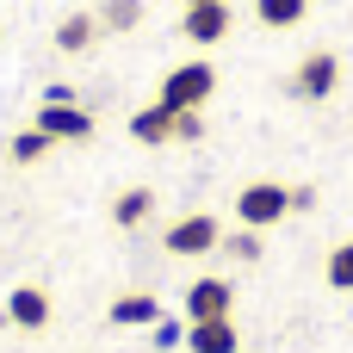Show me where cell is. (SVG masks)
<instances>
[{
	"label": "cell",
	"mask_w": 353,
	"mask_h": 353,
	"mask_svg": "<svg viewBox=\"0 0 353 353\" xmlns=\"http://www.w3.org/2000/svg\"><path fill=\"white\" fill-rule=\"evenodd\" d=\"M186 6H211V0H186Z\"/></svg>",
	"instance_id": "obj_22"
},
{
	"label": "cell",
	"mask_w": 353,
	"mask_h": 353,
	"mask_svg": "<svg viewBox=\"0 0 353 353\" xmlns=\"http://www.w3.org/2000/svg\"><path fill=\"white\" fill-rule=\"evenodd\" d=\"M223 254H230V261H261V230H236V236H223Z\"/></svg>",
	"instance_id": "obj_18"
},
{
	"label": "cell",
	"mask_w": 353,
	"mask_h": 353,
	"mask_svg": "<svg viewBox=\"0 0 353 353\" xmlns=\"http://www.w3.org/2000/svg\"><path fill=\"white\" fill-rule=\"evenodd\" d=\"M236 217H242V230H273L279 217H292V186H279V180L242 186L236 192Z\"/></svg>",
	"instance_id": "obj_2"
},
{
	"label": "cell",
	"mask_w": 353,
	"mask_h": 353,
	"mask_svg": "<svg viewBox=\"0 0 353 353\" xmlns=\"http://www.w3.org/2000/svg\"><path fill=\"white\" fill-rule=\"evenodd\" d=\"M149 211H155V192H149V186H124V192L112 199V223H118V230H143Z\"/></svg>",
	"instance_id": "obj_12"
},
{
	"label": "cell",
	"mask_w": 353,
	"mask_h": 353,
	"mask_svg": "<svg viewBox=\"0 0 353 353\" xmlns=\"http://www.w3.org/2000/svg\"><path fill=\"white\" fill-rule=\"evenodd\" d=\"M205 137V118L199 112H180V124H174V143H199Z\"/></svg>",
	"instance_id": "obj_19"
},
{
	"label": "cell",
	"mask_w": 353,
	"mask_h": 353,
	"mask_svg": "<svg viewBox=\"0 0 353 353\" xmlns=\"http://www.w3.org/2000/svg\"><path fill=\"white\" fill-rule=\"evenodd\" d=\"M43 155H50V137H43L37 124L12 137V161H19V168H31V161H43Z\"/></svg>",
	"instance_id": "obj_17"
},
{
	"label": "cell",
	"mask_w": 353,
	"mask_h": 353,
	"mask_svg": "<svg viewBox=\"0 0 353 353\" xmlns=\"http://www.w3.org/2000/svg\"><path fill=\"white\" fill-rule=\"evenodd\" d=\"M186 347L192 353H236V323L230 316H211V323H186Z\"/></svg>",
	"instance_id": "obj_11"
},
{
	"label": "cell",
	"mask_w": 353,
	"mask_h": 353,
	"mask_svg": "<svg viewBox=\"0 0 353 353\" xmlns=\"http://www.w3.org/2000/svg\"><path fill=\"white\" fill-rule=\"evenodd\" d=\"M230 304H236L230 279H192V285H186V323H211V316H230Z\"/></svg>",
	"instance_id": "obj_6"
},
{
	"label": "cell",
	"mask_w": 353,
	"mask_h": 353,
	"mask_svg": "<svg viewBox=\"0 0 353 353\" xmlns=\"http://www.w3.org/2000/svg\"><path fill=\"white\" fill-rule=\"evenodd\" d=\"M323 273H329L335 292H353V242H335V248H329V267H323Z\"/></svg>",
	"instance_id": "obj_16"
},
{
	"label": "cell",
	"mask_w": 353,
	"mask_h": 353,
	"mask_svg": "<svg viewBox=\"0 0 353 353\" xmlns=\"http://www.w3.org/2000/svg\"><path fill=\"white\" fill-rule=\"evenodd\" d=\"M143 19V0H105L99 6V31H137Z\"/></svg>",
	"instance_id": "obj_15"
},
{
	"label": "cell",
	"mask_w": 353,
	"mask_h": 353,
	"mask_svg": "<svg viewBox=\"0 0 353 353\" xmlns=\"http://www.w3.org/2000/svg\"><path fill=\"white\" fill-rule=\"evenodd\" d=\"M37 130L50 137V143H87L93 137V112L87 105H37Z\"/></svg>",
	"instance_id": "obj_5"
},
{
	"label": "cell",
	"mask_w": 353,
	"mask_h": 353,
	"mask_svg": "<svg viewBox=\"0 0 353 353\" xmlns=\"http://www.w3.org/2000/svg\"><path fill=\"white\" fill-rule=\"evenodd\" d=\"M149 335H155V347H180V341H186V329H180V323H155Z\"/></svg>",
	"instance_id": "obj_20"
},
{
	"label": "cell",
	"mask_w": 353,
	"mask_h": 353,
	"mask_svg": "<svg viewBox=\"0 0 353 353\" xmlns=\"http://www.w3.org/2000/svg\"><path fill=\"white\" fill-rule=\"evenodd\" d=\"M316 205V186H292V211H310Z\"/></svg>",
	"instance_id": "obj_21"
},
{
	"label": "cell",
	"mask_w": 353,
	"mask_h": 353,
	"mask_svg": "<svg viewBox=\"0 0 353 353\" xmlns=\"http://www.w3.org/2000/svg\"><path fill=\"white\" fill-rule=\"evenodd\" d=\"M6 323H12V329H43V323H50V292H43V285H19V292L6 298Z\"/></svg>",
	"instance_id": "obj_10"
},
{
	"label": "cell",
	"mask_w": 353,
	"mask_h": 353,
	"mask_svg": "<svg viewBox=\"0 0 353 353\" xmlns=\"http://www.w3.org/2000/svg\"><path fill=\"white\" fill-rule=\"evenodd\" d=\"M180 31L192 37V43H223L230 37V0H211V6H186V19H180Z\"/></svg>",
	"instance_id": "obj_7"
},
{
	"label": "cell",
	"mask_w": 353,
	"mask_h": 353,
	"mask_svg": "<svg viewBox=\"0 0 353 353\" xmlns=\"http://www.w3.org/2000/svg\"><path fill=\"white\" fill-rule=\"evenodd\" d=\"M341 87V56L335 50H310L298 68H292V93L298 99H329Z\"/></svg>",
	"instance_id": "obj_4"
},
{
	"label": "cell",
	"mask_w": 353,
	"mask_h": 353,
	"mask_svg": "<svg viewBox=\"0 0 353 353\" xmlns=\"http://www.w3.org/2000/svg\"><path fill=\"white\" fill-rule=\"evenodd\" d=\"M93 37H99V12H68L56 25V50H68V56H81Z\"/></svg>",
	"instance_id": "obj_13"
},
{
	"label": "cell",
	"mask_w": 353,
	"mask_h": 353,
	"mask_svg": "<svg viewBox=\"0 0 353 353\" xmlns=\"http://www.w3.org/2000/svg\"><path fill=\"white\" fill-rule=\"evenodd\" d=\"M217 93V68L211 62H180V68H168L161 74V105H174V112H199L205 99Z\"/></svg>",
	"instance_id": "obj_1"
},
{
	"label": "cell",
	"mask_w": 353,
	"mask_h": 353,
	"mask_svg": "<svg viewBox=\"0 0 353 353\" xmlns=\"http://www.w3.org/2000/svg\"><path fill=\"white\" fill-rule=\"evenodd\" d=\"M112 329H155L161 323V298H149V292H124V298H112Z\"/></svg>",
	"instance_id": "obj_8"
},
{
	"label": "cell",
	"mask_w": 353,
	"mask_h": 353,
	"mask_svg": "<svg viewBox=\"0 0 353 353\" xmlns=\"http://www.w3.org/2000/svg\"><path fill=\"white\" fill-rule=\"evenodd\" d=\"M304 12H310V0H254V19H261L267 31H292Z\"/></svg>",
	"instance_id": "obj_14"
},
{
	"label": "cell",
	"mask_w": 353,
	"mask_h": 353,
	"mask_svg": "<svg viewBox=\"0 0 353 353\" xmlns=\"http://www.w3.org/2000/svg\"><path fill=\"white\" fill-rule=\"evenodd\" d=\"M174 124H180V112H174V105H161V99H155V105H143V112H130V137H137V143H149V149H155V143H174Z\"/></svg>",
	"instance_id": "obj_9"
},
{
	"label": "cell",
	"mask_w": 353,
	"mask_h": 353,
	"mask_svg": "<svg viewBox=\"0 0 353 353\" xmlns=\"http://www.w3.org/2000/svg\"><path fill=\"white\" fill-rule=\"evenodd\" d=\"M161 248H168V254H180V261H199V254L223 248V223H217L211 211H186V217H174V223H168Z\"/></svg>",
	"instance_id": "obj_3"
}]
</instances>
